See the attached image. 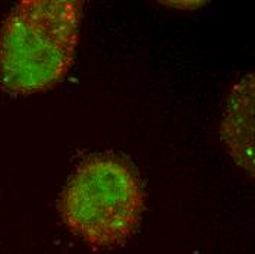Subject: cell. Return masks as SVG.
<instances>
[{
    "mask_svg": "<svg viewBox=\"0 0 255 254\" xmlns=\"http://www.w3.org/2000/svg\"><path fill=\"white\" fill-rule=\"evenodd\" d=\"M254 75L248 74L229 93L220 135L232 159L254 177Z\"/></svg>",
    "mask_w": 255,
    "mask_h": 254,
    "instance_id": "obj_3",
    "label": "cell"
},
{
    "mask_svg": "<svg viewBox=\"0 0 255 254\" xmlns=\"http://www.w3.org/2000/svg\"><path fill=\"white\" fill-rule=\"evenodd\" d=\"M144 209L145 193L136 168L113 153L85 157L59 200L66 228L94 250L125 244L139 227Z\"/></svg>",
    "mask_w": 255,
    "mask_h": 254,
    "instance_id": "obj_2",
    "label": "cell"
},
{
    "mask_svg": "<svg viewBox=\"0 0 255 254\" xmlns=\"http://www.w3.org/2000/svg\"><path fill=\"white\" fill-rule=\"evenodd\" d=\"M82 1L22 0L0 31V85L16 96L43 93L72 66Z\"/></svg>",
    "mask_w": 255,
    "mask_h": 254,
    "instance_id": "obj_1",
    "label": "cell"
}]
</instances>
